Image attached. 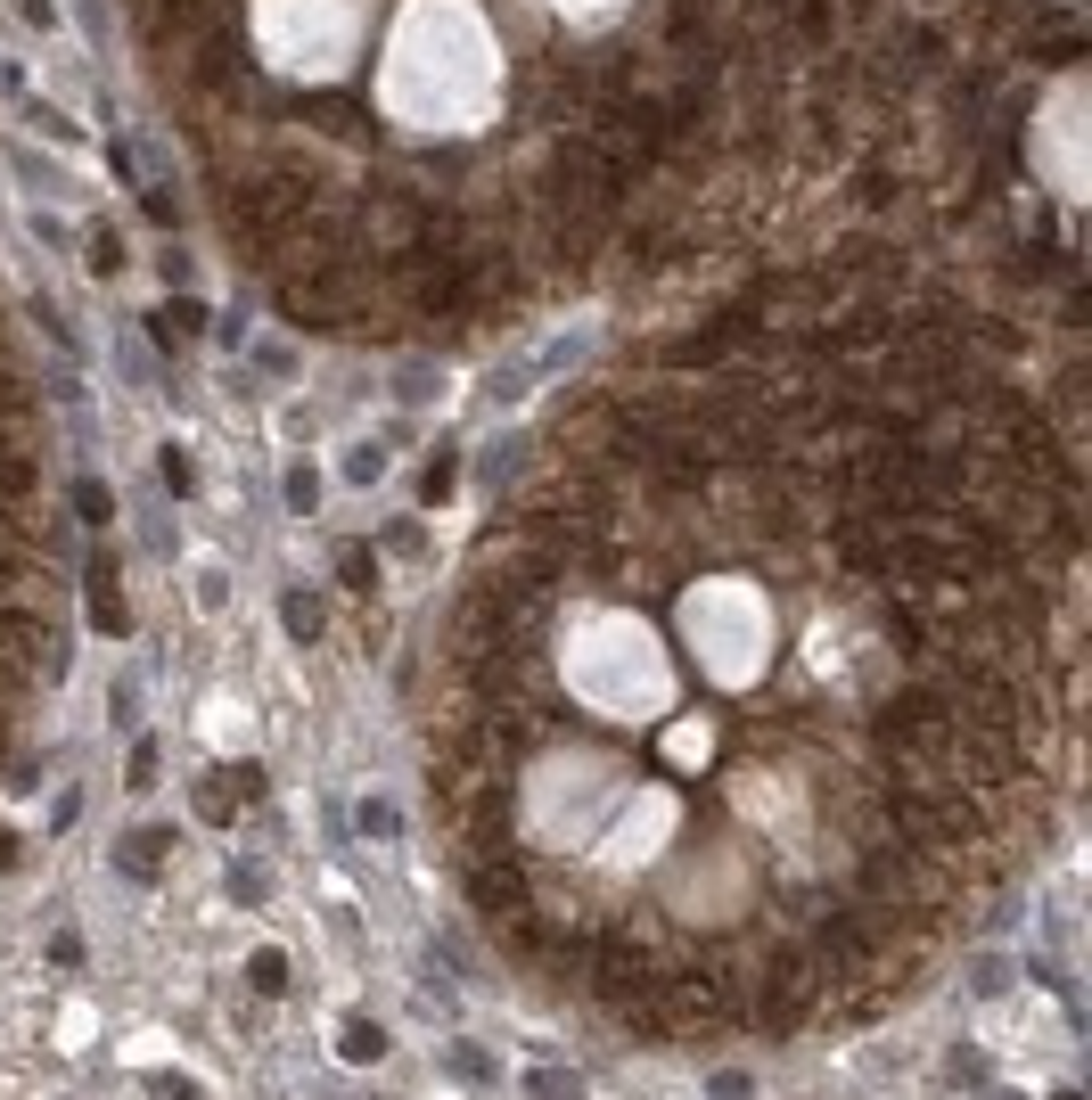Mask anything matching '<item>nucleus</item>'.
I'll list each match as a JSON object with an SVG mask.
<instances>
[{
    "instance_id": "1",
    "label": "nucleus",
    "mask_w": 1092,
    "mask_h": 1100,
    "mask_svg": "<svg viewBox=\"0 0 1092 1100\" xmlns=\"http://www.w3.org/2000/svg\"><path fill=\"white\" fill-rule=\"evenodd\" d=\"M1043 288L805 255L543 411L420 682L443 871L641 1043L928 986L1076 805L1085 443Z\"/></svg>"
},
{
    "instance_id": "2",
    "label": "nucleus",
    "mask_w": 1092,
    "mask_h": 1100,
    "mask_svg": "<svg viewBox=\"0 0 1092 1100\" xmlns=\"http://www.w3.org/2000/svg\"><path fill=\"white\" fill-rule=\"evenodd\" d=\"M288 321L452 345L805 255L1043 280L985 222L1076 0H115ZM1060 288V280H1052Z\"/></svg>"
},
{
    "instance_id": "3",
    "label": "nucleus",
    "mask_w": 1092,
    "mask_h": 1100,
    "mask_svg": "<svg viewBox=\"0 0 1092 1100\" xmlns=\"http://www.w3.org/2000/svg\"><path fill=\"white\" fill-rule=\"evenodd\" d=\"M50 649H58V543L41 476V395L0 305V764L41 698Z\"/></svg>"
},
{
    "instance_id": "4",
    "label": "nucleus",
    "mask_w": 1092,
    "mask_h": 1100,
    "mask_svg": "<svg viewBox=\"0 0 1092 1100\" xmlns=\"http://www.w3.org/2000/svg\"><path fill=\"white\" fill-rule=\"evenodd\" d=\"M337 1051H345V1060H378V1051H386V1035H378V1026H345V1035H337Z\"/></svg>"
},
{
    "instance_id": "5",
    "label": "nucleus",
    "mask_w": 1092,
    "mask_h": 1100,
    "mask_svg": "<svg viewBox=\"0 0 1092 1100\" xmlns=\"http://www.w3.org/2000/svg\"><path fill=\"white\" fill-rule=\"evenodd\" d=\"M247 978H255L263 993H280V986H288V961H280V953H255V961H247Z\"/></svg>"
},
{
    "instance_id": "6",
    "label": "nucleus",
    "mask_w": 1092,
    "mask_h": 1100,
    "mask_svg": "<svg viewBox=\"0 0 1092 1100\" xmlns=\"http://www.w3.org/2000/svg\"><path fill=\"white\" fill-rule=\"evenodd\" d=\"M156 1100H206V1093H198V1084H173V1076H165V1084H156Z\"/></svg>"
},
{
    "instance_id": "7",
    "label": "nucleus",
    "mask_w": 1092,
    "mask_h": 1100,
    "mask_svg": "<svg viewBox=\"0 0 1092 1100\" xmlns=\"http://www.w3.org/2000/svg\"><path fill=\"white\" fill-rule=\"evenodd\" d=\"M0 863H17V838H8V830H0Z\"/></svg>"
}]
</instances>
